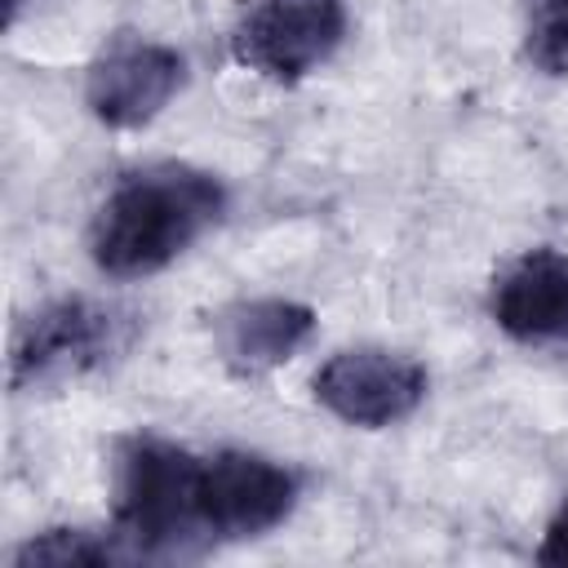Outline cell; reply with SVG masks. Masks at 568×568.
I'll return each mask as SVG.
<instances>
[{"label":"cell","mask_w":568,"mask_h":568,"mask_svg":"<svg viewBox=\"0 0 568 568\" xmlns=\"http://www.w3.org/2000/svg\"><path fill=\"white\" fill-rule=\"evenodd\" d=\"M524 53L537 71L546 75H568V0H537L528 31H524Z\"/></svg>","instance_id":"obj_11"},{"label":"cell","mask_w":568,"mask_h":568,"mask_svg":"<svg viewBox=\"0 0 568 568\" xmlns=\"http://www.w3.org/2000/svg\"><path fill=\"white\" fill-rule=\"evenodd\" d=\"M200 466L191 448L164 435H129L115 444V537L129 559H173L209 550L200 524Z\"/></svg>","instance_id":"obj_2"},{"label":"cell","mask_w":568,"mask_h":568,"mask_svg":"<svg viewBox=\"0 0 568 568\" xmlns=\"http://www.w3.org/2000/svg\"><path fill=\"white\" fill-rule=\"evenodd\" d=\"M120 346V320L89 297H58L31 311L9 346V386H40L98 368Z\"/></svg>","instance_id":"obj_5"},{"label":"cell","mask_w":568,"mask_h":568,"mask_svg":"<svg viewBox=\"0 0 568 568\" xmlns=\"http://www.w3.org/2000/svg\"><path fill=\"white\" fill-rule=\"evenodd\" d=\"M342 36H346L342 0H257L240 18L231 36V53L240 67L275 84H297L337 53Z\"/></svg>","instance_id":"obj_3"},{"label":"cell","mask_w":568,"mask_h":568,"mask_svg":"<svg viewBox=\"0 0 568 568\" xmlns=\"http://www.w3.org/2000/svg\"><path fill=\"white\" fill-rule=\"evenodd\" d=\"M226 213V186L195 164H146L124 173L102 200L89 248L115 280L155 275L178 262Z\"/></svg>","instance_id":"obj_1"},{"label":"cell","mask_w":568,"mask_h":568,"mask_svg":"<svg viewBox=\"0 0 568 568\" xmlns=\"http://www.w3.org/2000/svg\"><path fill=\"white\" fill-rule=\"evenodd\" d=\"M426 368L413 355L382 351V346H351L320 364L315 373V399L342 417L346 426L382 430L404 422L426 399Z\"/></svg>","instance_id":"obj_6"},{"label":"cell","mask_w":568,"mask_h":568,"mask_svg":"<svg viewBox=\"0 0 568 568\" xmlns=\"http://www.w3.org/2000/svg\"><path fill=\"white\" fill-rule=\"evenodd\" d=\"M182 84L186 58L178 49L155 40H120L89 67L84 102L106 129H142L178 98Z\"/></svg>","instance_id":"obj_7"},{"label":"cell","mask_w":568,"mask_h":568,"mask_svg":"<svg viewBox=\"0 0 568 568\" xmlns=\"http://www.w3.org/2000/svg\"><path fill=\"white\" fill-rule=\"evenodd\" d=\"M315 337V311L293 297H240L217 311L213 342L235 377H262L288 364Z\"/></svg>","instance_id":"obj_8"},{"label":"cell","mask_w":568,"mask_h":568,"mask_svg":"<svg viewBox=\"0 0 568 568\" xmlns=\"http://www.w3.org/2000/svg\"><path fill=\"white\" fill-rule=\"evenodd\" d=\"M493 320L515 342H568V257L528 248L493 280Z\"/></svg>","instance_id":"obj_9"},{"label":"cell","mask_w":568,"mask_h":568,"mask_svg":"<svg viewBox=\"0 0 568 568\" xmlns=\"http://www.w3.org/2000/svg\"><path fill=\"white\" fill-rule=\"evenodd\" d=\"M302 479L262 453L226 448L200 466V524L209 546L262 537L293 515Z\"/></svg>","instance_id":"obj_4"},{"label":"cell","mask_w":568,"mask_h":568,"mask_svg":"<svg viewBox=\"0 0 568 568\" xmlns=\"http://www.w3.org/2000/svg\"><path fill=\"white\" fill-rule=\"evenodd\" d=\"M129 559L124 541L120 537H98V532H84V528H49L31 541L18 546L13 564H120Z\"/></svg>","instance_id":"obj_10"},{"label":"cell","mask_w":568,"mask_h":568,"mask_svg":"<svg viewBox=\"0 0 568 568\" xmlns=\"http://www.w3.org/2000/svg\"><path fill=\"white\" fill-rule=\"evenodd\" d=\"M537 559L541 564H555V568H568V501L555 510V519L546 524V537L537 546Z\"/></svg>","instance_id":"obj_12"}]
</instances>
